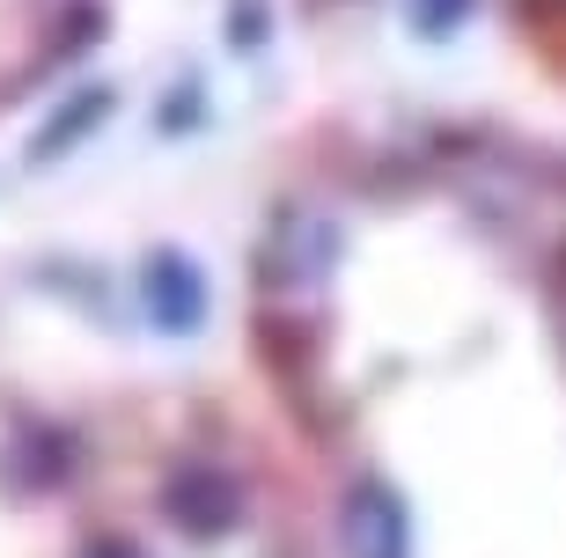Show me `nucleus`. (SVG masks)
Here are the masks:
<instances>
[{"instance_id": "obj_1", "label": "nucleus", "mask_w": 566, "mask_h": 558, "mask_svg": "<svg viewBox=\"0 0 566 558\" xmlns=\"http://www.w3.org/2000/svg\"><path fill=\"white\" fill-rule=\"evenodd\" d=\"M147 302L163 316V331H191L207 316V280L191 272V257H155L147 265Z\"/></svg>"}, {"instance_id": "obj_2", "label": "nucleus", "mask_w": 566, "mask_h": 558, "mask_svg": "<svg viewBox=\"0 0 566 558\" xmlns=\"http://www.w3.org/2000/svg\"><path fill=\"white\" fill-rule=\"evenodd\" d=\"M177 515H191L199 529H221V522H235L229 477H221V471H191V477H177Z\"/></svg>"}, {"instance_id": "obj_3", "label": "nucleus", "mask_w": 566, "mask_h": 558, "mask_svg": "<svg viewBox=\"0 0 566 558\" xmlns=\"http://www.w3.org/2000/svg\"><path fill=\"white\" fill-rule=\"evenodd\" d=\"M530 15H545V22H566V0H523Z\"/></svg>"}]
</instances>
